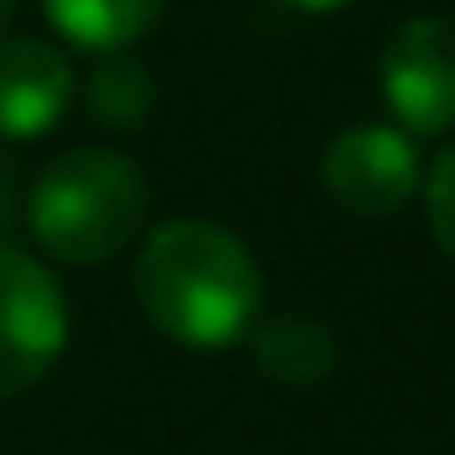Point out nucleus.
<instances>
[{
  "label": "nucleus",
  "mask_w": 455,
  "mask_h": 455,
  "mask_svg": "<svg viewBox=\"0 0 455 455\" xmlns=\"http://www.w3.org/2000/svg\"><path fill=\"white\" fill-rule=\"evenodd\" d=\"M12 213H18V185H12V162L0 156V231L12 225Z\"/></svg>",
  "instance_id": "11"
},
{
  "label": "nucleus",
  "mask_w": 455,
  "mask_h": 455,
  "mask_svg": "<svg viewBox=\"0 0 455 455\" xmlns=\"http://www.w3.org/2000/svg\"><path fill=\"white\" fill-rule=\"evenodd\" d=\"M277 6H289V12H340L346 0H277Z\"/></svg>",
  "instance_id": "12"
},
{
  "label": "nucleus",
  "mask_w": 455,
  "mask_h": 455,
  "mask_svg": "<svg viewBox=\"0 0 455 455\" xmlns=\"http://www.w3.org/2000/svg\"><path fill=\"white\" fill-rule=\"evenodd\" d=\"M69 346V306L35 254L0 243V398H18L58 369Z\"/></svg>",
  "instance_id": "3"
},
{
  "label": "nucleus",
  "mask_w": 455,
  "mask_h": 455,
  "mask_svg": "<svg viewBox=\"0 0 455 455\" xmlns=\"http://www.w3.org/2000/svg\"><path fill=\"white\" fill-rule=\"evenodd\" d=\"M52 29L87 52H127L162 23L167 0H41Z\"/></svg>",
  "instance_id": "7"
},
{
  "label": "nucleus",
  "mask_w": 455,
  "mask_h": 455,
  "mask_svg": "<svg viewBox=\"0 0 455 455\" xmlns=\"http://www.w3.org/2000/svg\"><path fill=\"white\" fill-rule=\"evenodd\" d=\"M150 213L145 167L122 150L81 145L41 167L29 190V231L64 266H104L127 254Z\"/></svg>",
  "instance_id": "2"
},
{
  "label": "nucleus",
  "mask_w": 455,
  "mask_h": 455,
  "mask_svg": "<svg viewBox=\"0 0 455 455\" xmlns=\"http://www.w3.org/2000/svg\"><path fill=\"white\" fill-rule=\"evenodd\" d=\"M254 352H259V369H266L277 387H317V380L334 375L340 346H334V334H329L323 317L283 311V317H271L266 329H259Z\"/></svg>",
  "instance_id": "8"
},
{
  "label": "nucleus",
  "mask_w": 455,
  "mask_h": 455,
  "mask_svg": "<svg viewBox=\"0 0 455 455\" xmlns=\"http://www.w3.org/2000/svg\"><path fill=\"white\" fill-rule=\"evenodd\" d=\"M12 12H18V0H0V29L12 23Z\"/></svg>",
  "instance_id": "13"
},
{
  "label": "nucleus",
  "mask_w": 455,
  "mask_h": 455,
  "mask_svg": "<svg viewBox=\"0 0 455 455\" xmlns=\"http://www.w3.org/2000/svg\"><path fill=\"white\" fill-rule=\"evenodd\" d=\"M380 99L403 133H450L455 127V18L421 12L398 23L380 52Z\"/></svg>",
  "instance_id": "4"
},
{
  "label": "nucleus",
  "mask_w": 455,
  "mask_h": 455,
  "mask_svg": "<svg viewBox=\"0 0 455 455\" xmlns=\"http://www.w3.org/2000/svg\"><path fill=\"white\" fill-rule=\"evenodd\" d=\"M76 104V69L46 41H0V139H41Z\"/></svg>",
  "instance_id": "6"
},
{
  "label": "nucleus",
  "mask_w": 455,
  "mask_h": 455,
  "mask_svg": "<svg viewBox=\"0 0 455 455\" xmlns=\"http://www.w3.org/2000/svg\"><path fill=\"white\" fill-rule=\"evenodd\" d=\"M87 110L99 116L104 127H116V133L145 127L150 110H156L150 69L139 64L133 52H99V64H92V76H87Z\"/></svg>",
  "instance_id": "9"
},
{
  "label": "nucleus",
  "mask_w": 455,
  "mask_h": 455,
  "mask_svg": "<svg viewBox=\"0 0 455 455\" xmlns=\"http://www.w3.org/2000/svg\"><path fill=\"white\" fill-rule=\"evenodd\" d=\"M427 225H433V243L444 248V259L455 266V145L427 173Z\"/></svg>",
  "instance_id": "10"
},
{
  "label": "nucleus",
  "mask_w": 455,
  "mask_h": 455,
  "mask_svg": "<svg viewBox=\"0 0 455 455\" xmlns=\"http://www.w3.org/2000/svg\"><path fill=\"white\" fill-rule=\"evenodd\" d=\"M139 306L167 340L213 352L254 329L266 283L236 231L213 220H167L139 248Z\"/></svg>",
  "instance_id": "1"
},
{
  "label": "nucleus",
  "mask_w": 455,
  "mask_h": 455,
  "mask_svg": "<svg viewBox=\"0 0 455 455\" xmlns=\"http://www.w3.org/2000/svg\"><path fill=\"white\" fill-rule=\"evenodd\" d=\"M421 185L415 139L392 122H357L340 127L323 150V190L357 220H387Z\"/></svg>",
  "instance_id": "5"
}]
</instances>
